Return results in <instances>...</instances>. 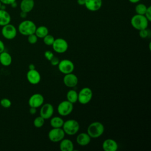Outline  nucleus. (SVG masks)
<instances>
[{
  "mask_svg": "<svg viewBox=\"0 0 151 151\" xmlns=\"http://www.w3.org/2000/svg\"><path fill=\"white\" fill-rule=\"evenodd\" d=\"M104 132V126L100 122L91 123L87 129V133L91 138L97 139L100 137Z\"/></svg>",
  "mask_w": 151,
  "mask_h": 151,
  "instance_id": "f257e3e1",
  "label": "nucleus"
},
{
  "mask_svg": "<svg viewBox=\"0 0 151 151\" xmlns=\"http://www.w3.org/2000/svg\"><path fill=\"white\" fill-rule=\"evenodd\" d=\"M149 21L144 15L135 14L130 19L131 25L138 31L147 28Z\"/></svg>",
  "mask_w": 151,
  "mask_h": 151,
  "instance_id": "f03ea898",
  "label": "nucleus"
},
{
  "mask_svg": "<svg viewBox=\"0 0 151 151\" xmlns=\"http://www.w3.org/2000/svg\"><path fill=\"white\" fill-rule=\"evenodd\" d=\"M37 26L31 20H24L18 25V29L19 32L25 36L34 34Z\"/></svg>",
  "mask_w": 151,
  "mask_h": 151,
  "instance_id": "7ed1b4c3",
  "label": "nucleus"
},
{
  "mask_svg": "<svg viewBox=\"0 0 151 151\" xmlns=\"http://www.w3.org/2000/svg\"><path fill=\"white\" fill-rule=\"evenodd\" d=\"M62 129L65 134L73 136L78 132L80 129V124L74 119H69L64 122Z\"/></svg>",
  "mask_w": 151,
  "mask_h": 151,
  "instance_id": "20e7f679",
  "label": "nucleus"
},
{
  "mask_svg": "<svg viewBox=\"0 0 151 151\" xmlns=\"http://www.w3.org/2000/svg\"><path fill=\"white\" fill-rule=\"evenodd\" d=\"M93 97V91L89 87H83L78 93V101L81 104L88 103Z\"/></svg>",
  "mask_w": 151,
  "mask_h": 151,
  "instance_id": "39448f33",
  "label": "nucleus"
},
{
  "mask_svg": "<svg viewBox=\"0 0 151 151\" xmlns=\"http://www.w3.org/2000/svg\"><path fill=\"white\" fill-rule=\"evenodd\" d=\"M74 109L73 104L67 100L61 101L57 106L58 113L61 116H67L70 115Z\"/></svg>",
  "mask_w": 151,
  "mask_h": 151,
  "instance_id": "423d86ee",
  "label": "nucleus"
},
{
  "mask_svg": "<svg viewBox=\"0 0 151 151\" xmlns=\"http://www.w3.org/2000/svg\"><path fill=\"white\" fill-rule=\"evenodd\" d=\"M65 133L62 127L52 128L48 133L49 140L54 143L60 142L65 137Z\"/></svg>",
  "mask_w": 151,
  "mask_h": 151,
  "instance_id": "0eeeda50",
  "label": "nucleus"
},
{
  "mask_svg": "<svg viewBox=\"0 0 151 151\" xmlns=\"http://www.w3.org/2000/svg\"><path fill=\"white\" fill-rule=\"evenodd\" d=\"M52 47L55 52L58 54H63L67 51L68 44L65 39L63 38H58L55 39Z\"/></svg>",
  "mask_w": 151,
  "mask_h": 151,
  "instance_id": "6e6552de",
  "label": "nucleus"
},
{
  "mask_svg": "<svg viewBox=\"0 0 151 151\" xmlns=\"http://www.w3.org/2000/svg\"><path fill=\"white\" fill-rule=\"evenodd\" d=\"M58 68L60 72L64 74L73 73L74 70V64L72 61L68 59L60 60L58 64Z\"/></svg>",
  "mask_w": 151,
  "mask_h": 151,
  "instance_id": "1a4fd4ad",
  "label": "nucleus"
},
{
  "mask_svg": "<svg viewBox=\"0 0 151 151\" xmlns=\"http://www.w3.org/2000/svg\"><path fill=\"white\" fill-rule=\"evenodd\" d=\"M1 34L5 39L11 40L15 38L17 36V30L14 25L9 23L2 27Z\"/></svg>",
  "mask_w": 151,
  "mask_h": 151,
  "instance_id": "9d476101",
  "label": "nucleus"
},
{
  "mask_svg": "<svg viewBox=\"0 0 151 151\" xmlns=\"http://www.w3.org/2000/svg\"><path fill=\"white\" fill-rule=\"evenodd\" d=\"M54 111V109L51 104L49 103H45L41 106V109L40 110V116L43 117L45 120L49 119L52 116Z\"/></svg>",
  "mask_w": 151,
  "mask_h": 151,
  "instance_id": "9b49d317",
  "label": "nucleus"
},
{
  "mask_svg": "<svg viewBox=\"0 0 151 151\" xmlns=\"http://www.w3.org/2000/svg\"><path fill=\"white\" fill-rule=\"evenodd\" d=\"M44 101L43 96L40 93L33 94L28 99V105L29 107L38 108L41 107Z\"/></svg>",
  "mask_w": 151,
  "mask_h": 151,
  "instance_id": "f8f14e48",
  "label": "nucleus"
},
{
  "mask_svg": "<svg viewBox=\"0 0 151 151\" xmlns=\"http://www.w3.org/2000/svg\"><path fill=\"white\" fill-rule=\"evenodd\" d=\"M78 82V77L73 73L64 74L63 77V83L66 87L69 88H73L77 85Z\"/></svg>",
  "mask_w": 151,
  "mask_h": 151,
  "instance_id": "ddd939ff",
  "label": "nucleus"
},
{
  "mask_svg": "<svg viewBox=\"0 0 151 151\" xmlns=\"http://www.w3.org/2000/svg\"><path fill=\"white\" fill-rule=\"evenodd\" d=\"M27 79L28 81L33 85L38 84L41 79L40 73L36 70H29L27 73Z\"/></svg>",
  "mask_w": 151,
  "mask_h": 151,
  "instance_id": "4468645a",
  "label": "nucleus"
},
{
  "mask_svg": "<svg viewBox=\"0 0 151 151\" xmlns=\"http://www.w3.org/2000/svg\"><path fill=\"white\" fill-rule=\"evenodd\" d=\"M84 5L90 11H97L102 6V0H85Z\"/></svg>",
  "mask_w": 151,
  "mask_h": 151,
  "instance_id": "2eb2a0df",
  "label": "nucleus"
},
{
  "mask_svg": "<svg viewBox=\"0 0 151 151\" xmlns=\"http://www.w3.org/2000/svg\"><path fill=\"white\" fill-rule=\"evenodd\" d=\"M102 148L104 151H116L118 149V144L114 139H107L103 142Z\"/></svg>",
  "mask_w": 151,
  "mask_h": 151,
  "instance_id": "dca6fc26",
  "label": "nucleus"
},
{
  "mask_svg": "<svg viewBox=\"0 0 151 151\" xmlns=\"http://www.w3.org/2000/svg\"><path fill=\"white\" fill-rule=\"evenodd\" d=\"M59 147L61 151H73L74 144L69 139H63L60 142Z\"/></svg>",
  "mask_w": 151,
  "mask_h": 151,
  "instance_id": "f3484780",
  "label": "nucleus"
},
{
  "mask_svg": "<svg viewBox=\"0 0 151 151\" xmlns=\"http://www.w3.org/2000/svg\"><path fill=\"white\" fill-rule=\"evenodd\" d=\"M91 137L87 133L82 132L79 133L76 137L77 143L82 146H86L88 145L91 141Z\"/></svg>",
  "mask_w": 151,
  "mask_h": 151,
  "instance_id": "a211bd4d",
  "label": "nucleus"
},
{
  "mask_svg": "<svg viewBox=\"0 0 151 151\" xmlns=\"http://www.w3.org/2000/svg\"><path fill=\"white\" fill-rule=\"evenodd\" d=\"M34 4V0H22L19 7L21 11L28 13L33 9Z\"/></svg>",
  "mask_w": 151,
  "mask_h": 151,
  "instance_id": "6ab92c4d",
  "label": "nucleus"
},
{
  "mask_svg": "<svg viewBox=\"0 0 151 151\" xmlns=\"http://www.w3.org/2000/svg\"><path fill=\"white\" fill-rule=\"evenodd\" d=\"M12 61V58L9 52L4 51L1 53H0V63L2 65L5 67L9 66L11 64Z\"/></svg>",
  "mask_w": 151,
  "mask_h": 151,
  "instance_id": "aec40b11",
  "label": "nucleus"
},
{
  "mask_svg": "<svg viewBox=\"0 0 151 151\" xmlns=\"http://www.w3.org/2000/svg\"><path fill=\"white\" fill-rule=\"evenodd\" d=\"M11 17L8 11L4 9H0V26L3 27L10 23Z\"/></svg>",
  "mask_w": 151,
  "mask_h": 151,
  "instance_id": "412c9836",
  "label": "nucleus"
},
{
  "mask_svg": "<svg viewBox=\"0 0 151 151\" xmlns=\"http://www.w3.org/2000/svg\"><path fill=\"white\" fill-rule=\"evenodd\" d=\"M50 125L53 128H60L62 127L63 123H64V120L59 116H54L51 117L50 118Z\"/></svg>",
  "mask_w": 151,
  "mask_h": 151,
  "instance_id": "4be33fe9",
  "label": "nucleus"
},
{
  "mask_svg": "<svg viewBox=\"0 0 151 151\" xmlns=\"http://www.w3.org/2000/svg\"><path fill=\"white\" fill-rule=\"evenodd\" d=\"M49 31L47 27L44 25H41L36 28L35 34L39 38H43L45 35L48 34Z\"/></svg>",
  "mask_w": 151,
  "mask_h": 151,
  "instance_id": "5701e85b",
  "label": "nucleus"
},
{
  "mask_svg": "<svg viewBox=\"0 0 151 151\" xmlns=\"http://www.w3.org/2000/svg\"><path fill=\"white\" fill-rule=\"evenodd\" d=\"M67 100L73 104L78 101V93L74 90H70L66 94Z\"/></svg>",
  "mask_w": 151,
  "mask_h": 151,
  "instance_id": "b1692460",
  "label": "nucleus"
},
{
  "mask_svg": "<svg viewBox=\"0 0 151 151\" xmlns=\"http://www.w3.org/2000/svg\"><path fill=\"white\" fill-rule=\"evenodd\" d=\"M147 6L146 5L144 4L139 3L137 4L136 6H135V12L136 14H139V15H145V12L147 9Z\"/></svg>",
  "mask_w": 151,
  "mask_h": 151,
  "instance_id": "393cba45",
  "label": "nucleus"
},
{
  "mask_svg": "<svg viewBox=\"0 0 151 151\" xmlns=\"http://www.w3.org/2000/svg\"><path fill=\"white\" fill-rule=\"evenodd\" d=\"M44 122L45 119L41 116H39L34 119L33 121V124L37 128H41L44 124Z\"/></svg>",
  "mask_w": 151,
  "mask_h": 151,
  "instance_id": "a878e982",
  "label": "nucleus"
},
{
  "mask_svg": "<svg viewBox=\"0 0 151 151\" xmlns=\"http://www.w3.org/2000/svg\"><path fill=\"white\" fill-rule=\"evenodd\" d=\"M43 41H44V43L47 45H48V46H51L52 45L54 40H55V38L52 35H50V34H47V35H45L43 38Z\"/></svg>",
  "mask_w": 151,
  "mask_h": 151,
  "instance_id": "bb28decb",
  "label": "nucleus"
},
{
  "mask_svg": "<svg viewBox=\"0 0 151 151\" xmlns=\"http://www.w3.org/2000/svg\"><path fill=\"white\" fill-rule=\"evenodd\" d=\"M11 101L8 98H3L0 100V105L4 108L8 109L11 106Z\"/></svg>",
  "mask_w": 151,
  "mask_h": 151,
  "instance_id": "cd10ccee",
  "label": "nucleus"
},
{
  "mask_svg": "<svg viewBox=\"0 0 151 151\" xmlns=\"http://www.w3.org/2000/svg\"><path fill=\"white\" fill-rule=\"evenodd\" d=\"M38 38L35 34V33L28 35V41L31 44H36L37 41H38Z\"/></svg>",
  "mask_w": 151,
  "mask_h": 151,
  "instance_id": "c85d7f7f",
  "label": "nucleus"
},
{
  "mask_svg": "<svg viewBox=\"0 0 151 151\" xmlns=\"http://www.w3.org/2000/svg\"><path fill=\"white\" fill-rule=\"evenodd\" d=\"M149 34H150L149 30L147 29V28L139 31V36L141 38H146L149 37Z\"/></svg>",
  "mask_w": 151,
  "mask_h": 151,
  "instance_id": "c756f323",
  "label": "nucleus"
},
{
  "mask_svg": "<svg viewBox=\"0 0 151 151\" xmlns=\"http://www.w3.org/2000/svg\"><path fill=\"white\" fill-rule=\"evenodd\" d=\"M54 56L53 52L50 50H47L44 52V57L45 58L48 60L49 61L51 60V58Z\"/></svg>",
  "mask_w": 151,
  "mask_h": 151,
  "instance_id": "7c9ffc66",
  "label": "nucleus"
},
{
  "mask_svg": "<svg viewBox=\"0 0 151 151\" xmlns=\"http://www.w3.org/2000/svg\"><path fill=\"white\" fill-rule=\"evenodd\" d=\"M144 15L146 17V18L147 19V20L149 22L151 21V6H150L147 8V9Z\"/></svg>",
  "mask_w": 151,
  "mask_h": 151,
  "instance_id": "2f4dec72",
  "label": "nucleus"
},
{
  "mask_svg": "<svg viewBox=\"0 0 151 151\" xmlns=\"http://www.w3.org/2000/svg\"><path fill=\"white\" fill-rule=\"evenodd\" d=\"M51 64L53 66H56V65H58L59 62H60V60L57 58V57H55V56H54L51 60L50 61Z\"/></svg>",
  "mask_w": 151,
  "mask_h": 151,
  "instance_id": "473e14b6",
  "label": "nucleus"
},
{
  "mask_svg": "<svg viewBox=\"0 0 151 151\" xmlns=\"http://www.w3.org/2000/svg\"><path fill=\"white\" fill-rule=\"evenodd\" d=\"M1 2L4 5H11L13 2H15L16 0H0Z\"/></svg>",
  "mask_w": 151,
  "mask_h": 151,
  "instance_id": "72a5a7b5",
  "label": "nucleus"
},
{
  "mask_svg": "<svg viewBox=\"0 0 151 151\" xmlns=\"http://www.w3.org/2000/svg\"><path fill=\"white\" fill-rule=\"evenodd\" d=\"M5 51V44L2 40H0V53Z\"/></svg>",
  "mask_w": 151,
  "mask_h": 151,
  "instance_id": "f704fd0d",
  "label": "nucleus"
},
{
  "mask_svg": "<svg viewBox=\"0 0 151 151\" xmlns=\"http://www.w3.org/2000/svg\"><path fill=\"white\" fill-rule=\"evenodd\" d=\"M37 108L35 107H30V109L29 110V113L31 114H35L36 113H37Z\"/></svg>",
  "mask_w": 151,
  "mask_h": 151,
  "instance_id": "c9c22d12",
  "label": "nucleus"
},
{
  "mask_svg": "<svg viewBox=\"0 0 151 151\" xmlns=\"http://www.w3.org/2000/svg\"><path fill=\"white\" fill-rule=\"evenodd\" d=\"M27 12H23V11H21L20 14H19V16L21 18H25L27 16Z\"/></svg>",
  "mask_w": 151,
  "mask_h": 151,
  "instance_id": "e433bc0d",
  "label": "nucleus"
},
{
  "mask_svg": "<svg viewBox=\"0 0 151 151\" xmlns=\"http://www.w3.org/2000/svg\"><path fill=\"white\" fill-rule=\"evenodd\" d=\"M77 4L80 5H84L85 0H77Z\"/></svg>",
  "mask_w": 151,
  "mask_h": 151,
  "instance_id": "4c0bfd02",
  "label": "nucleus"
},
{
  "mask_svg": "<svg viewBox=\"0 0 151 151\" xmlns=\"http://www.w3.org/2000/svg\"><path fill=\"white\" fill-rule=\"evenodd\" d=\"M28 69L29 70H34L35 69V66L34 64H30L28 65Z\"/></svg>",
  "mask_w": 151,
  "mask_h": 151,
  "instance_id": "58836bf2",
  "label": "nucleus"
},
{
  "mask_svg": "<svg viewBox=\"0 0 151 151\" xmlns=\"http://www.w3.org/2000/svg\"><path fill=\"white\" fill-rule=\"evenodd\" d=\"M10 5L11 6V7H12V8H15L17 6V2H16V1H15V2H13L12 4H11Z\"/></svg>",
  "mask_w": 151,
  "mask_h": 151,
  "instance_id": "ea45409f",
  "label": "nucleus"
},
{
  "mask_svg": "<svg viewBox=\"0 0 151 151\" xmlns=\"http://www.w3.org/2000/svg\"><path fill=\"white\" fill-rule=\"evenodd\" d=\"M140 0H129V1L130 2V3H132V4H137V2H139Z\"/></svg>",
  "mask_w": 151,
  "mask_h": 151,
  "instance_id": "a19ab883",
  "label": "nucleus"
},
{
  "mask_svg": "<svg viewBox=\"0 0 151 151\" xmlns=\"http://www.w3.org/2000/svg\"><path fill=\"white\" fill-rule=\"evenodd\" d=\"M1 5H2V3L1 2V1H0V9H1Z\"/></svg>",
  "mask_w": 151,
  "mask_h": 151,
  "instance_id": "79ce46f5",
  "label": "nucleus"
}]
</instances>
